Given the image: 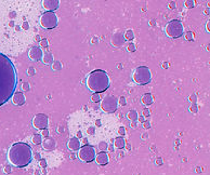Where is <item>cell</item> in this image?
Instances as JSON below:
<instances>
[{
	"mask_svg": "<svg viewBox=\"0 0 210 175\" xmlns=\"http://www.w3.org/2000/svg\"><path fill=\"white\" fill-rule=\"evenodd\" d=\"M49 125V119L48 116L44 113H38L33 119V127L38 130H44Z\"/></svg>",
	"mask_w": 210,
	"mask_h": 175,
	"instance_id": "cell-9",
	"label": "cell"
},
{
	"mask_svg": "<svg viewBox=\"0 0 210 175\" xmlns=\"http://www.w3.org/2000/svg\"><path fill=\"white\" fill-rule=\"evenodd\" d=\"M32 139H33V143H34L35 145H40V144L42 143V136L40 135V134H34Z\"/></svg>",
	"mask_w": 210,
	"mask_h": 175,
	"instance_id": "cell-21",
	"label": "cell"
},
{
	"mask_svg": "<svg viewBox=\"0 0 210 175\" xmlns=\"http://www.w3.org/2000/svg\"><path fill=\"white\" fill-rule=\"evenodd\" d=\"M78 157L84 162H92L95 159V149L91 145H84L79 148Z\"/></svg>",
	"mask_w": 210,
	"mask_h": 175,
	"instance_id": "cell-8",
	"label": "cell"
},
{
	"mask_svg": "<svg viewBox=\"0 0 210 175\" xmlns=\"http://www.w3.org/2000/svg\"><path fill=\"white\" fill-rule=\"evenodd\" d=\"M84 144L85 145H88V138H84Z\"/></svg>",
	"mask_w": 210,
	"mask_h": 175,
	"instance_id": "cell-52",
	"label": "cell"
},
{
	"mask_svg": "<svg viewBox=\"0 0 210 175\" xmlns=\"http://www.w3.org/2000/svg\"><path fill=\"white\" fill-rule=\"evenodd\" d=\"M143 127H144V129H150V128H151V122L150 121H144V122H143Z\"/></svg>",
	"mask_w": 210,
	"mask_h": 175,
	"instance_id": "cell-39",
	"label": "cell"
},
{
	"mask_svg": "<svg viewBox=\"0 0 210 175\" xmlns=\"http://www.w3.org/2000/svg\"><path fill=\"white\" fill-rule=\"evenodd\" d=\"M131 127H132V128H136V121H132V122H131Z\"/></svg>",
	"mask_w": 210,
	"mask_h": 175,
	"instance_id": "cell-51",
	"label": "cell"
},
{
	"mask_svg": "<svg viewBox=\"0 0 210 175\" xmlns=\"http://www.w3.org/2000/svg\"><path fill=\"white\" fill-rule=\"evenodd\" d=\"M125 40H129V41H131V40L134 39V32L132 29H128L126 32V34H125Z\"/></svg>",
	"mask_w": 210,
	"mask_h": 175,
	"instance_id": "cell-22",
	"label": "cell"
},
{
	"mask_svg": "<svg viewBox=\"0 0 210 175\" xmlns=\"http://www.w3.org/2000/svg\"><path fill=\"white\" fill-rule=\"evenodd\" d=\"M91 101L94 102V103H99V102H101V96L100 94L98 93H93L91 96Z\"/></svg>",
	"mask_w": 210,
	"mask_h": 175,
	"instance_id": "cell-25",
	"label": "cell"
},
{
	"mask_svg": "<svg viewBox=\"0 0 210 175\" xmlns=\"http://www.w3.org/2000/svg\"><path fill=\"white\" fill-rule=\"evenodd\" d=\"M185 39L186 40H190V41L194 40V34H193V32H186V34H185Z\"/></svg>",
	"mask_w": 210,
	"mask_h": 175,
	"instance_id": "cell-29",
	"label": "cell"
},
{
	"mask_svg": "<svg viewBox=\"0 0 210 175\" xmlns=\"http://www.w3.org/2000/svg\"><path fill=\"white\" fill-rule=\"evenodd\" d=\"M95 125H96V127H101V125H102V121H101L100 119H98L95 121Z\"/></svg>",
	"mask_w": 210,
	"mask_h": 175,
	"instance_id": "cell-46",
	"label": "cell"
},
{
	"mask_svg": "<svg viewBox=\"0 0 210 175\" xmlns=\"http://www.w3.org/2000/svg\"><path fill=\"white\" fill-rule=\"evenodd\" d=\"M67 147H68V149L72 150V151L79 150V148L81 147V143H80V141L76 138V136H74V138H70L69 142L67 143Z\"/></svg>",
	"mask_w": 210,
	"mask_h": 175,
	"instance_id": "cell-13",
	"label": "cell"
},
{
	"mask_svg": "<svg viewBox=\"0 0 210 175\" xmlns=\"http://www.w3.org/2000/svg\"><path fill=\"white\" fill-rule=\"evenodd\" d=\"M95 161L100 165H106L110 162V158L106 152H99L98 155H95Z\"/></svg>",
	"mask_w": 210,
	"mask_h": 175,
	"instance_id": "cell-15",
	"label": "cell"
},
{
	"mask_svg": "<svg viewBox=\"0 0 210 175\" xmlns=\"http://www.w3.org/2000/svg\"><path fill=\"white\" fill-rule=\"evenodd\" d=\"M161 65H162V67H164L165 69H167V68L169 67V63L168 62H164V63L161 64Z\"/></svg>",
	"mask_w": 210,
	"mask_h": 175,
	"instance_id": "cell-43",
	"label": "cell"
},
{
	"mask_svg": "<svg viewBox=\"0 0 210 175\" xmlns=\"http://www.w3.org/2000/svg\"><path fill=\"white\" fill-rule=\"evenodd\" d=\"M52 69L53 70H61L62 69V63H61L60 61H53Z\"/></svg>",
	"mask_w": 210,
	"mask_h": 175,
	"instance_id": "cell-23",
	"label": "cell"
},
{
	"mask_svg": "<svg viewBox=\"0 0 210 175\" xmlns=\"http://www.w3.org/2000/svg\"><path fill=\"white\" fill-rule=\"evenodd\" d=\"M142 103L144 104V105L148 106V105H152L153 103H154V98H153V95L151 93H145L142 95Z\"/></svg>",
	"mask_w": 210,
	"mask_h": 175,
	"instance_id": "cell-18",
	"label": "cell"
},
{
	"mask_svg": "<svg viewBox=\"0 0 210 175\" xmlns=\"http://www.w3.org/2000/svg\"><path fill=\"white\" fill-rule=\"evenodd\" d=\"M190 110L192 112H194V113H196L197 112H198V107H197V104L196 103H193L192 104V106L190 107Z\"/></svg>",
	"mask_w": 210,
	"mask_h": 175,
	"instance_id": "cell-31",
	"label": "cell"
},
{
	"mask_svg": "<svg viewBox=\"0 0 210 175\" xmlns=\"http://www.w3.org/2000/svg\"><path fill=\"white\" fill-rule=\"evenodd\" d=\"M127 117H128V119L131 120V121H136V119L139 118V113H138L136 110L131 109V110H129V112H128Z\"/></svg>",
	"mask_w": 210,
	"mask_h": 175,
	"instance_id": "cell-20",
	"label": "cell"
},
{
	"mask_svg": "<svg viewBox=\"0 0 210 175\" xmlns=\"http://www.w3.org/2000/svg\"><path fill=\"white\" fill-rule=\"evenodd\" d=\"M22 89L24 90V91H29L30 90V86L28 82H24V83L22 84Z\"/></svg>",
	"mask_w": 210,
	"mask_h": 175,
	"instance_id": "cell-35",
	"label": "cell"
},
{
	"mask_svg": "<svg viewBox=\"0 0 210 175\" xmlns=\"http://www.w3.org/2000/svg\"><path fill=\"white\" fill-rule=\"evenodd\" d=\"M94 131H95V129H94V127H89L88 129H87V133H88L89 135H92V134L94 133Z\"/></svg>",
	"mask_w": 210,
	"mask_h": 175,
	"instance_id": "cell-36",
	"label": "cell"
},
{
	"mask_svg": "<svg viewBox=\"0 0 210 175\" xmlns=\"http://www.w3.org/2000/svg\"><path fill=\"white\" fill-rule=\"evenodd\" d=\"M41 136H44V138H48L49 136V131L47 129L42 130V135Z\"/></svg>",
	"mask_w": 210,
	"mask_h": 175,
	"instance_id": "cell-40",
	"label": "cell"
},
{
	"mask_svg": "<svg viewBox=\"0 0 210 175\" xmlns=\"http://www.w3.org/2000/svg\"><path fill=\"white\" fill-rule=\"evenodd\" d=\"M139 120H140L141 122H144V117H142V116H141V117L139 118Z\"/></svg>",
	"mask_w": 210,
	"mask_h": 175,
	"instance_id": "cell-54",
	"label": "cell"
},
{
	"mask_svg": "<svg viewBox=\"0 0 210 175\" xmlns=\"http://www.w3.org/2000/svg\"><path fill=\"white\" fill-rule=\"evenodd\" d=\"M185 6L187 7V8H194L195 1L194 0H187V1H185Z\"/></svg>",
	"mask_w": 210,
	"mask_h": 175,
	"instance_id": "cell-28",
	"label": "cell"
},
{
	"mask_svg": "<svg viewBox=\"0 0 210 175\" xmlns=\"http://www.w3.org/2000/svg\"><path fill=\"white\" fill-rule=\"evenodd\" d=\"M18 87V70L10 58L0 52V106L8 103Z\"/></svg>",
	"mask_w": 210,
	"mask_h": 175,
	"instance_id": "cell-1",
	"label": "cell"
},
{
	"mask_svg": "<svg viewBox=\"0 0 210 175\" xmlns=\"http://www.w3.org/2000/svg\"><path fill=\"white\" fill-rule=\"evenodd\" d=\"M39 164H40V167H41V168H46V167H47V161H46V159H40V160H39Z\"/></svg>",
	"mask_w": 210,
	"mask_h": 175,
	"instance_id": "cell-37",
	"label": "cell"
},
{
	"mask_svg": "<svg viewBox=\"0 0 210 175\" xmlns=\"http://www.w3.org/2000/svg\"><path fill=\"white\" fill-rule=\"evenodd\" d=\"M8 159L16 168L27 167L33 160L32 147L24 142L14 143L8 151Z\"/></svg>",
	"mask_w": 210,
	"mask_h": 175,
	"instance_id": "cell-2",
	"label": "cell"
},
{
	"mask_svg": "<svg viewBox=\"0 0 210 175\" xmlns=\"http://www.w3.org/2000/svg\"><path fill=\"white\" fill-rule=\"evenodd\" d=\"M87 87L93 93H103L110 86V79L107 72L102 69H96L91 72L87 77Z\"/></svg>",
	"mask_w": 210,
	"mask_h": 175,
	"instance_id": "cell-3",
	"label": "cell"
},
{
	"mask_svg": "<svg viewBox=\"0 0 210 175\" xmlns=\"http://www.w3.org/2000/svg\"><path fill=\"white\" fill-rule=\"evenodd\" d=\"M14 25H15V23H14V21H11V22L9 23V26H10V27H13Z\"/></svg>",
	"mask_w": 210,
	"mask_h": 175,
	"instance_id": "cell-49",
	"label": "cell"
},
{
	"mask_svg": "<svg viewBox=\"0 0 210 175\" xmlns=\"http://www.w3.org/2000/svg\"><path fill=\"white\" fill-rule=\"evenodd\" d=\"M35 40H36V41H38V42H40V41H41V37H40L39 35H37V36L35 37Z\"/></svg>",
	"mask_w": 210,
	"mask_h": 175,
	"instance_id": "cell-48",
	"label": "cell"
},
{
	"mask_svg": "<svg viewBox=\"0 0 210 175\" xmlns=\"http://www.w3.org/2000/svg\"><path fill=\"white\" fill-rule=\"evenodd\" d=\"M22 28H23V29H25V30L29 29V24H28L27 21H24V23L22 24Z\"/></svg>",
	"mask_w": 210,
	"mask_h": 175,
	"instance_id": "cell-38",
	"label": "cell"
},
{
	"mask_svg": "<svg viewBox=\"0 0 210 175\" xmlns=\"http://www.w3.org/2000/svg\"><path fill=\"white\" fill-rule=\"evenodd\" d=\"M150 24L153 26V25H155V22H154V21H151V22H150Z\"/></svg>",
	"mask_w": 210,
	"mask_h": 175,
	"instance_id": "cell-55",
	"label": "cell"
},
{
	"mask_svg": "<svg viewBox=\"0 0 210 175\" xmlns=\"http://www.w3.org/2000/svg\"><path fill=\"white\" fill-rule=\"evenodd\" d=\"M165 32H166L167 36L170 38H173V39L180 38L184 34L183 24L179 20H172L166 25Z\"/></svg>",
	"mask_w": 210,
	"mask_h": 175,
	"instance_id": "cell-5",
	"label": "cell"
},
{
	"mask_svg": "<svg viewBox=\"0 0 210 175\" xmlns=\"http://www.w3.org/2000/svg\"><path fill=\"white\" fill-rule=\"evenodd\" d=\"M35 74H36V70H35L34 67H29L27 69V75L28 76H34Z\"/></svg>",
	"mask_w": 210,
	"mask_h": 175,
	"instance_id": "cell-33",
	"label": "cell"
},
{
	"mask_svg": "<svg viewBox=\"0 0 210 175\" xmlns=\"http://www.w3.org/2000/svg\"><path fill=\"white\" fill-rule=\"evenodd\" d=\"M148 116H151V112L148 108H144L142 112V117H148Z\"/></svg>",
	"mask_w": 210,
	"mask_h": 175,
	"instance_id": "cell-34",
	"label": "cell"
},
{
	"mask_svg": "<svg viewBox=\"0 0 210 175\" xmlns=\"http://www.w3.org/2000/svg\"><path fill=\"white\" fill-rule=\"evenodd\" d=\"M127 49H128V51L130 52H134L136 50V47L134 43H132V42H130V43H128V47H127Z\"/></svg>",
	"mask_w": 210,
	"mask_h": 175,
	"instance_id": "cell-27",
	"label": "cell"
},
{
	"mask_svg": "<svg viewBox=\"0 0 210 175\" xmlns=\"http://www.w3.org/2000/svg\"><path fill=\"white\" fill-rule=\"evenodd\" d=\"M133 80L140 86H145L152 81V72L147 66H139L133 72Z\"/></svg>",
	"mask_w": 210,
	"mask_h": 175,
	"instance_id": "cell-4",
	"label": "cell"
},
{
	"mask_svg": "<svg viewBox=\"0 0 210 175\" xmlns=\"http://www.w3.org/2000/svg\"><path fill=\"white\" fill-rule=\"evenodd\" d=\"M107 148H108V149H110V151H114V147H113V145H110Z\"/></svg>",
	"mask_w": 210,
	"mask_h": 175,
	"instance_id": "cell-50",
	"label": "cell"
},
{
	"mask_svg": "<svg viewBox=\"0 0 210 175\" xmlns=\"http://www.w3.org/2000/svg\"><path fill=\"white\" fill-rule=\"evenodd\" d=\"M176 7H177V3L174 1H171L170 3H169V8L170 9H176Z\"/></svg>",
	"mask_w": 210,
	"mask_h": 175,
	"instance_id": "cell-41",
	"label": "cell"
},
{
	"mask_svg": "<svg viewBox=\"0 0 210 175\" xmlns=\"http://www.w3.org/2000/svg\"><path fill=\"white\" fill-rule=\"evenodd\" d=\"M107 143L106 142H100L99 143V149L101 150V152H105V150H107Z\"/></svg>",
	"mask_w": 210,
	"mask_h": 175,
	"instance_id": "cell-24",
	"label": "cell"
},
{
	"mask_svg": "<svg viewBox=\"0 0 210 175\" xmlns=\"http://www.w3.org/2000/svg\"><path fill=\"white\" fill-rule=\"evenodd\" d=\"M118 103H119V105H121V106H126V105H127V100H126V98H125V96H120Z\"/></svg>",
	"mask_w": 210,
	"mask_h": 175,
	"instance_id": "cell-30",
	"label": "cell"
},
{
	"mask_svg": "<svg viewBox=\"0 0 210 175\" xmlns=\"http://www.w3.org/2000/svg\"><path fill=\"white\" fill-rule=\"evenodd\" d=\"M42 62H44L46 65H52L54 58H53V54L50 53V52H47V53H44L42 55Z\"/></svg>",
	"mask_w": 210,
	"mask_h": 175,
	"instance_id": "cell-17",
	"label": "cell"
},
{
	"mask_svg": "<svg viewBox=\"0 0 210 175\" xmlns=\"http://www.w3.org/2000/svg\"><path fill=\"white\" fill-rule=\"evenodd\" d=\"M191 101H192L193 103H196V95H195V94H193V95L191 96Z\"/></svg>",
	"mask_w": 210,
	"mask_h": 175,
	"instance_id": "cell-45",
	"label": "cell"
},
{
	"mask_svg": "<svg viewBox=\"0 0 210 175\" xmlns=\"http://www.w3.org/2000/svg\"><path fill=\"white\" fill-rule=\"evenodd\" d=\"M11 100H12L14 105L22 106L24 105L25 102H26V98H25V95L22 92H15L12 95V98H11Z\"/></svg>",
	"mask_w": 210,
	"mask_h": 175,
	"instance_id": "cell-12",
	"label": "cell"
},
{
	"mask_svg": "<svg viewBox=\"0 0 210 175\" xmlns=\"http://www.w3.org/2000/svg\"><path fill=\"white\" fill-rule=\"evenodd\" d=\"M4 172H6V173H11V167H6V169H4Z\"/></svg>",
	"mask_w": 210,
	"mask_h": 175,
	"instance_id": "cell-44",
	"label": "cell"
},
{
	"mask_svg": "<svg viewBox=\"0 0 210 175\" xmlns=\"http://www.w3.org/2000/svg\"><path fill=\"white\" fill-rule=\"evenodd\" d=\"M48 46H49V41H48V39H41V41H40V47L41 48H48Z\"/></svg>",
	"mask_w": 210,
	"mask_h": 175,
	"instance_id": "cell-26",
	"label": "cell"
},
{
	"mask_svg": "<svg viewBox=\"0 0 210 175\" xmlns=\"http://www.w3.org/2000/svg\"><path fill=\"white\" fill-rule=\"evenodd\" d=\"M42 55H44V51L40 47H33L29 50V53H28V56L32 61L34 62H39L41 61Z\"/></svg>",
	"mask_w": 210,
	"mask_h": 175,
	"instance_id": "cell-10",
	"label": "cell"
},
{
	"mask_svg": "<svg viewBox=\"0 0 210 175\" xmlns=\"http://www.w3.org/2000/svg\"><path fill=\"white\" fill-rule=\"evenodd\" d=\"M55 141L51 138H47L46 139L42 141V147L46 150H53L55 148Z\"/></svg>",
	"mask_w": 210,
	"mask_h": 175,
	"instance_id": "cell-16",
	"label": "cell"
},
{
	"mask_svg": "<svg viewBox=\"0 0 210 175\" xmlns=\"http://www.w3.org/2000/svg\"><path fill=\"white\" fill-rule=\"evenodd\" d=\"M40 24L46 29H53L58 26V16L54 12H44L41 14Z\"/></svg>",
	"mask_w": 210,
	"mask_h": 175,
	"instance_id": "cell-7",
	"label": "cell"
},
{
	"mask_svg": "<svg viewBox=\"0 0 210 175\" xmlns=\"http://www.w3.org/2000/svg\"><path fill=\"white\" fill-rule=\"evenodd\" d=\"M60 1L59 0H44L42 1V7L47 10V12H52L59 9Z\"/></svg>",
	"mask_w": 210,
	"mask_h": 175,
	"instance_id": "cell-11",
	"label": "cell"
},
{
	"mask_svg": "<svg viewBox=\"0 0 210 175\" xmlns=\"http://www.w3.org/2000/svg\"><path fill=\"white\" fill-rule=\"evenodd\" d=\"M114 146L118 149H122L126 146V141L122 136H117L116 138L114 139Z\"/></svg>",
	"mask_w": 210,
	"mask_h": 175,
	"instance_id": "cell-19",
	"label": "cell"
},
{
	"mask_svg": "<svg viewBox=\"0 0 210 175\" xmlns=\"http://www.w3.org/2000/svg\"><path fill=\"white\" fill-rule=\"evenodd\" d=\"M76 138H78V139L82 138V132H81V131H78V132H77V136H76Z\"/></svg>",
	"mask_w": 210,
	"mask_h": 175,
	"instance_id": "cell-47",
	"label": "cell"
},
{
	"mask_svg": "<svg viewBox=\"0 0 210 175\" xmlns=\"http://www.w3.org/2000/svg\"><path fill=\"white\" fill-rule=\"evenodd\" d=\"M125 41H126V40H125V37L121 32H117V34H115L112 38V44L114 47L122 46V44L125 43Z\"/></svg>",
	"mask_w": 210,
	"mask_h": 175,
	"instance_id": "cell-14",
	"label": "cell"
},
{
	"mask_svg": "<svg viewBox=\"0 0 210 175\" xmlns=\"http://www.w3.org/2000/svg\"><path fill=\"white\" fill-rule=\"evenodd\" d=\"M35 157H36V159H39V160L41 159V158H40V155H39V153H36V155H35Z\"/></svg>",
	"mask_w": 210,
	"mask_h": 175,
	"instance_id": "cell-53",
	"label": "cell"
},
{
	"mask_svg": "<svg viewBox=\"0 0 210 175\" xmlns=\"http://www.w3.org/2000/svg\"><path fill=\"white\" fill-rule=\"evenodd\" d=\"M101 109L107 113H113L118 108V98L114 95H107L102 100L101 103Z\"/></svg>",
	"mask_w": 210,
	"mask_h": 175,
	"instance_id": "cell-6",
	"label": "cell"
},
{
	"mask_svg": "<svg viewBox=\"0 0 210 175\" xmlns=\"http://www.w3.org/2000/svg\"><path fill=\"white\" fill-rule=\"evenodd\" d=\"M118 134H119L120 136L126 135V128H125V127H119V129H118Z\"/></svg>",
	"mask_w": 210,
	"mask_h": 175,
	"instance_id": "cell-32",
	"label": "cell"
},
{
	"mask_svg": "<svg viewBox=\"0 0 210 175\" xmlns=\"http://www.w3.org/2000/svg\"><path fill=\"white\" fill-rule=\"evenodd\" d=\"M207 30L209 32V23H207Z\"/></svg>",
	"mask_w": 210,
	"mask_h": 175,
	"instance_id": "cell-56",
	"label": "cell"
},
{
	"mask_svg": "<svg viewBox=\"0 0 210 175\" xmlns=\"http://www.w3.org/2000/svg\"><path fill=\"white\" fill-rule=\"evenodd\" d=\"M162 163H164V161H162L161 158H157V159H156V164L157 165H162Z\"/></svg>",
	"mask_w": 210,
	"mask_h": 175,
	"instance_id": "cell-42",
	"label": "cell"
}]
</instances>
